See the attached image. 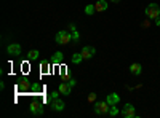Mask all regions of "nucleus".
Wrapping results in <instances>:
<instances>
[{
    "mask_svg": "<svg viewBox=\"0 0 160 118\" xmlns=\"http://www.w3.org/2000/svg\"><path fill=\"white\" fill-rule=\"evenodd\" d=\"M130 72H131L133 75H141V72H142V67H141V64H139V62H135V64H131V65H130Z\"/></svg>",
    "mask_w": 160,
    "mask_h": 118,
    "instance_id": "nucleus-13",
    "label": "nucleus"
},
{
    "mask_svg": "<svg viewBox=\"0 0 160 118\" xmlns=\"http://www.w3.org/2000/svg\"><path fill=\"white\" fill-rule=\"evenodd\" d=\"M68 83H69V85H71V86H72V88H74V86H75V85H77V82H75V80H74V78H69V82H68Z\"/></svg>",
    "mask_w": 160,
    "mask_h": 118,
    "instance_id": "nucleus-24",
    "label": "nucleus"
},
{
    "mask_svg": "<svg viewBox=\"0 0 160 118\" xmlns=\"http://www.w3.org/2000/svg\"><path fill=\"white\" fill-rule=\"evenodd\" d=\"M111 2H114V3H117V2H120V0H111Z\"/></svg>",
    "mask_w": 160,
    "mask_h": 118,
    "instance_id": "nucleus-27",
    "label": "nucleus"
},
{
    "mask_svg": "<svg viewBox=\"0 0 160 118\" xmlns=\"http://www.w3.org/2000/svg\"><path fill=\"white\" fill-rule=\"evenodd\" d=\"M96 97H98V96H96V93H90L87 101H88L90 104H95V102H96Z\"/></svg>",
    "mask_w": 160,
    "mask_h": 118,
    "instance_id": "nucleus-20",
    "label": "nucleus"
},
{
    "mask_svg": "<svg viewBox=\"0 0 160 118\" xmlns=\"http://www.w3.org/2000/svg\"><path fill=\"white\" fill-rule=\"evenodd\" d=\"M40 69H42V73H48L50 72V62L48 61H42L40 62Z\"/></svg>",
    "mask_w": 160,
    "mask_h": 118,
    "instance_id": "nucleus-17",
    "label": "nucleus"
},
{
    "mask_svg": "<svg viewBox=\"0 0 160 118\" xmlns=\"http://www.w3.org/2000/svg\"><path fill=\"white\" fill-rule=\"evenodd\" d=\"M7 51H8V54L10 56H21V45L19 43H10L7 46Z\"/></svg>",
    "mask_w": 160,
    "mask_h": 118,
    "instance_id": "nucleus-6",
    "label": "nucleus"
},
{
    "mask_svg": "<svg viewBox=\"0 0 160 118\" xmlns=\"http://www.w3.org/2000/svg\"><path fill=\"white\" fill-rule=\"evenodd\" d=\"M82 56H83V59H91L93 56H95V53H96V50L93 48V46H83L82 48Z\"/></svg>",
    "mask_w": 160,
    "mask_h": 118,
    "instance_id": "nucleus-8",
    "label": "nucleus"
},
{
    "mask_svg": "<svg viewBox=\"0 0 160 118\" xmlns=\"http://www.w3.org/2000/svg\"><path fill=\"white\" fill-rule=\"evenodd\" d=\"M85 13H87V15H95V13H96L95 5H87L85 7Z\"/></svg>",
    "mask_w": 160,
    "mask_h": 118,
    "instance_id": "nucleus-18",
    "label": "nucleus"
},
{
    "mask_svg": "<svg viewBox=\"0 0 160 118\" xmlns=\"http://www.w3.org/2000/svg\"><path fill=\"white\" fill-rule=\"evenodd\" d=\"M59 94H61V93H59V89H56V91H53V93L50 94V96H51V101H53V99H56V97H59Z\"/></svg>",
    "mask_w": 160,
    "mask_h": 118,
    "instance_id": "nucleus-23",
    "label": "nucleus"
},
{
    "mask_svg": "<svg viewBox=\"0 0 160 118\" xmlns=\"http://www.w3.org/2000/svg\"><path fill=\"white\" fill-rule=\"evenodd\" d=\"M109 109H111V106L108 104V101H98V102H95V113L96 115H108L109 113Z\"/></svg>",
    "mask_w": 160,
    "mask_h": 118,
    "instance_id": "nucleus-2",
    "label": "nucleus"
},
{
    "mask_svg": "<svg viewBox=\"0 0 160 118\" xmlns=\"http://www.w3.org/2000/svg\"><path fill=\"white\" fill-rule=\"evenodd\" d=\"M40 89H42V86H40V85H34L32 86V91H35V93H37V91H40Z\"/></svg>",
    "mask_w": 160,
    "mask_h": 118,
    "instance_id": "nucleus-25",
    "label": "nucleus"
},
{
    "mask_svg": "<svg viewBox=\"0 0 160 118\" xmlns=\"http://www.w3.org/2000/svg\"><path fill=\"white\" fill-rule=\"evenodd\" d=\"M38 56H40V53H38V50H31L29 53H28V61H37L38 59Z\"/></svg>",
    "mask_w": 160,
    "mask_h": 118,
    "instance_id": "nucleus-14",
    "label": "nucleus"
},
{
    "mask_svg": "<svg viewBox=\"0 0 160 118\" xmlns=\"http://www.w3.org/2000/svg\"><path fill=\"white\" fill-rule=\"evenodd\" d=\"M108 2H106V0H98V2L95 3V8H96V11L98 13H101V11H106L108 10Z\"/></svg>",
    "mask_w": 160,
    "mask_h": 118,
    "instance_id": "nucleus-12",
    "label": "nucleus"
},
{
    "mask_svg": "<svg viewBox=\"0 0 160 118\" xmlns=\"http://www.w3.org/2000/svg\"><path fill=\"white\" fill-rule=\"evenodd\" d=\"M109 116H115V115H118V109L115 107V106H111V109H109V113H108Z\"/></svg>",
    "mask_w": 160,
    "mask_h": 118,
    "instance_id": "nucleus-19",
    "label": "nucleus"
},
{
    "mask_svg": "<svg viewBox=\"0 0 160 118\" xmlns=\"http://www.w3.org/2000/svg\"><path fill=\"white\" fill-rule=\"evenodd\" d=\"M71 34H72V38H74V42H78V38H80V35H78V32H77V29H74V31H71Z\"/></svg>",
    "mask_w": 160,
    "mask_h": 118,
    "instance_id": "nucleus-22",
    "label": "nucleus"
},
{
    "mask_svg": "<svg viewBox=\"0 0 160 118\" xmlns=\"http://www.w3.org/2000/svg\"><path fill=\"white\" fill-rule=\"evenodd\" d=\"M50 107L55 110V112H62L64 107H66V104H64V101H61L59 97H56V99H53L50 102Z\"/></svg>",
    "mask_w": 160,
    "mask_h": 118,
    "instance_id": "nucleus-7",
    "label": "nucleus"
},
{
    "mask_svg": "<svg viewBox=\"0 0 160 118\" xmlns=\"http://www.w3.org/2000/svg\"><path fill=\"white\" fill-rule=\"evenodd\" d=\"M29 110H31V113H32V115H37V116L43 115V104L40 102V101H32V102H31Z\"/></svg>",
    "mask_w": 160,
    "mask_h": 118,
    "instance_id": "nucleus-4",
    "label": "nucleus"
},
{
    "mask_svg": "<svg viewBox=\"0 0 160 118\" xmlns=\"http://www.w3.org/2000/svg\"><path fill=\"white\" fill-rule=\"evenodd\" d=\"M106 101H108L109 106H117V104L120 102V96H118L117 93H111V94H108Z\"/></svg>",
    "mask_w": 160,
    "mask_h": 118,
    "instance_id": "nucleus-10",
    "label": "nucleus"
},
{
    "mask_svg": "<svg viewBox=\"0 0 160 118\" xmlns=\"http://www.w3.org/2000/svg\"><path fill=\"white\" fill-rule=\"evenodd\" d=\"M71 61H72L74 64H80V62L83 61V56H82V53H75V54H72Z\"/></svg>",
    "mask_w": 160,
    "mask_h": 118,
    "instance_id": "nucleus-16",
    "label": "nucleus"
},
{
    "mask_svg": "<svg viewBox=\"0 0 160 118\" xmlns=\"http://www.w3.org/2000/svg\"><path fill=\"white\" fill-rule=\"evenodd\" d=\"M62 59H64V54L61 53V51H56V53L53 54V58H51V64H55V65H61Z\"/></svg>",
    "mask_w": 160,
    "mask_h": 118,
    "instance_id": "nucleus-11",
    "label": "nucleus"
},
{
    "mask_svg": "<svg viewBox=\"0 0 160 118\" xmlns=\"http://www.w3.org/2000/svg\"><path fill=\"white\" fill-rule=\"evenodd\" d=\"M55 40H56L58 45H69L74 38H72V34H71V32H68V31H59V32L56 34V37H55Z\"/></svg>",
    "mask_w": 160,
    "mask_h": 118,
    "instance_id": "nucleus-1",
    "label": "nucleus"
},
{
    "mask_svg": "<svg viewBox=\"0 0 160 118\" xmlns=\"http://www.w3.org/2000/svg\"><path fill=\"white\" fill-rule=\"evenodd\" d=\"M58 89H59V93L62 94V96H69L71 94V91H72V86L69 85V83H59V86H58Z\"/></svg>",
    "mask_w": 160,
    "mask_h": 118,
    "instance_id": "nucleus-9",
    "label": "nucleus"
},
{
    "mask_svg": "<svg viewBox=\"0 0 160 118\" xmlns=\"http://www.w3.org/2000/svg\"><path fill=\"white\" fill-rule=\"evenodd\" d=\"M18 89H19V91L29 89V80H28V78H22V80H19V83H18Z\"/></svg>",
    "mask_w": 160,
    "mask_h": 118,
    "instance_id": "nucleus-15",
    "label": "nucleus"
},
{
    "mask_svg": "<svg viewBox=\"0 0 160 118\" xmlns=\"http://www.w3.org/2000/svg\"><path fill=\"white\" fill-rule=\"evenodd\" d=\"M144 13L149 19H157L160 16V7L157 3H151V5H148V8H146Z\"/></svg>",
    "mask_w": 160,
    "mask_h": 118,
    "instance_id": "nucleus-3",
    "label": "nucleus"
},
{
    "mask_svg": "<svg viewBox=\"0 0 160 118\" xmlns=\"http://www.w3.org/2000/svg\"><path fill=\"white\" fill-rule=\"evenodd\" d=\"M155 24H157V26H160V16H158V18L155 19Z\"/></svg>",
    "mask_w": 160,
    "mask_h": 118,
    "instance_id": "nucleus-26",
    "label": "nucleus"
},
{
    "mask_svg": "<svg viewBox=\"0 0 160 118\" xmlns=\"http://www.w3.org/2000/svg\"><path fill=\"white\" fill-rule=\"evenodd\" d=\"M122 116H125V118H135L138 113H136V109L131 106V104H125V107L122 109Z\"/></svg>",
    "mask_w": 160,
    "mask_h": 118,
    "instance_id": "nucleus-5",
    "label": "nucleus"
},
{
    "mask_svg": "<svg viewBox=\"0 0 160 118\" xmlns=\"http://www.w3.org/2000/svg\"><path fill=\"white\" fill-rule=\"evenodd\" d=\"M61 78H62V80L68 78V67H61Z\"/></svg>",
    "mask_w": 160,
    "mask_h": 118,
    "instance_id": "nucleus-21",
    "label": "nucleus"
}]
</instances>
